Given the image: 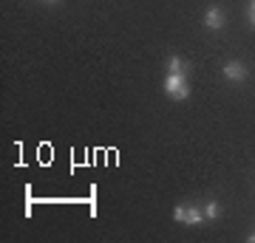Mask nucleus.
<instances>
[{"label": "nucleus", "instance_id": "obj_8", "mask_svg": "<svg viewBox=\"0 0 255 243\" xmlns=\"http://www.w3.org/2000/svg\"><path fill=\"white\" fill-rule=\"evenodd\" d=\"M250 23H253V28H255V11H250Z\"/></svg>", "mask_w": 255, "mask_h": 243}, {"label": "nucleus", "instance_id": "obj_11", "mask_svg": "<svg viewBox=\"0 0 255 243\" xmlns=\"http://www.w3.org/2000/svg\"><path fill=\"white\" fill-rule=\"evenodd\" d=\"M46 3H60V0H46Z\"/></svg>", "mask_w": 255, "mask_h": 243}, {"label": "nucleus", "instance_id": "obj_6", "mask_svg": "<svg viewBox=\"0 0 255 243\" xmlns=\"http://www.w3.org/2000/svg\"><path fill=\"white\" fill-rule=\"evenodd\" d=\"M219 215H221V207L216 204V201H210V204H204V218H210V221H216Z\"/></svg>", "mask_w": 255, "mask_h": 243}, {"label": "nucleus", "instance_id": "obj_10", "mask_svg": "<svg viewBox=\"0 0 255 243\" xmlns=\"http://www.w3.org/2000/svg\"><path fill=\"white\" fill-rule=\"evenodd\" d=\"M250 11H255V0H253V6H250Z\"/></svg>", "mask_w": 255, "mask_h": 243}, {"label": "nucleus", "instance_id": "obj_4", "mask_svg": "<svg viewBox=\"0 0 255 243\" xmlns=\"http://www.w3.org/2000/svg\"><path fill=\"white\" fill-rule=\"evenodd\" d=\"M187 68H190V65L184 63L179 54H173L170 60H167V74H187Z\"/></svg>", "mask_w": 255, "mask_h": 243}, {"label": "nucleus", "instance_id": "obj_9", "mask_svg": "<svg viewBox=\"0 0 255 243\" xmlns=\"http://www.w3.org/2000/svg\"><path fill=\"white\" fill-rule=\"evenodd\" d=\"M250 243H255V235H250Z\"/></svg>", "mask_w": 255, "mask_h": 243}, {"label": "nucleus", "instance_id": "obj_7", "mask_svg": "<svg viewBox=\"0 0 255 243\" xmlns=\"http://www.w3.org/2000/svg\"><path fill=\"white\" fill-rule=\"evenodd\" d=\"M173 221H179V224H184V221H187V207H182V204H179V207L173 209Z\"/></svg>", "mask_w": 255, "mask_h": 243}, {"label": "nucleus", "instance_id": "obj_1", "mask_svg": "<svg viewBox=\"0 0 255 243\" xmlns=\"http://www.w3.org/2000/svg\"><path fill=\"white\" fill-rule=\"evenodd\" d=\"M164 93L170 96V99L182 102L190 96V88H187V74H167L164 77Z\"/></svg>", "mask_w": 255, "mask_h": 243}, {"label": "nucleus", "instance_id": "obj_3", "mask_svg": "<svg viewBox=\"0 0 255 243\" xmlns=\"http://www.w3.org/2000/svg\"><path fill=\"white\" fill-rule=\"evenodd\" d=\"M221 74H224V80H230V82H241V80H247V68H244V63H227L224 68H221Z\"/></svg>", "mask_w": 255, "mask_h": 243}, {"label": "nucleus", "instance_id": "obj_5", "mask_svg": "<svg viewBox=\"0 0 255 243\" xmlns=\"http://www.w3.org/2000/svg\"><path fill=\"white\" fill-rule=\"evenodd\" d=\"M201 221H204V209H199V207H187V221H184V224L199 226Z\"/></svg>", "mask_w": 255, "mask_h": 243}, {"label": "nucleus", "instance_id": "obj_2", "mask_svg": "<svg viewBox=\"0 0 255 243\" xmlns=\"http://www.w3.org/2000/svg\"><path fill=\"white\" fill-rule=\"evenodd\" d=\"M204 26H207L210 31H221V28H224V11H221L219 6H210V9L204 11Z\"/></svg>", "mask_w": 255, "mask_h": 243}]
</instances>
